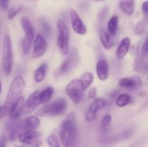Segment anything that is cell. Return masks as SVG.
<instances>
[{
	"mask_svg": "<svg viewBox=\"0 0 148 147\" xmlns=\"http://www.w3.org/2000/svg\"><path fill=\"white\" fill-rule=\"evenodd\" d=\"M23 10V6L16 5L12 7L7 12V18L8 20H12L16 17Z\"/></svg>",
	"mask_w": 148,
	"mask_h": 147,
	"instance_id": "4316f807",
	"label": "cell"
},
{
	"mask_svg": "<svg viewBox=\"0 0 148 147\" xmlns=\"http://www.w3.org/2000/svg\"><path fill=\"white\" fill-rule=\"evenodd\" d=\"M53 89L52 86H48L46 89L42 91H39L38 93V101L39 103L43 104L48 102L53 96Z\"/></svg>",
	"mask_w": 148,
	"mask_h": 147,
	"instance_id": "603a6c76",
	"label": "cell"
},
{
	"mask_svg": "<svg viewBox=\"0 0 148 147\" xmlns=\"http://www.w3.org/2000/svg\"><path fill=\"white\" fill-rule=\"evenodd\" d=\"M142 84L141 79L139 76H134L133 77L121 78L119 82V84L123 88H135L140 86Z\"/></svg>",
	"mask_w": 148,
	"mask_h": 147,
	"instance_id": "2e32d148",
	"label": "cell"
},
{
	"mask_svg": "<svg viewBox=\"0 0 148 147\" xmlns=\"http://www.w3.org/2000/svg\"><path fill=\"white\" fill-rule=\"evenodd\" d=\"M142 9H143V12L145 15H147L148 14V2L147 1H144L142 4Z\"/></svg>",
	"mask_w": 148,
	"mask_h": 147,
	"instance_id": "8d00e7d4",
	"label": "cell"
},
{
	"mask_svg": "<svg viewBox=\"0 0 148 147\" xmlns=\"http://www.w3.org/2000/svg\"><path fill=\"white\" fill-rule=\"evenodd\" d=\"M119 24V17L116 15H114L110 18L107 24V30L110 36H114L117 32Z\"/></svg>",
	"mask_w": 148,
	"mask_h": 147,
	"instance_id": "cb8c5ba5",
	"label": "cell"
},
{
	"mask_svg": "<svg viewBox=\"0 0 148 147\" xmlns=\"http://www.w3.org/2000/svg\"><path fill=\"white\" fill-rule=\"evenodd\" d=\"M23 104H24V97L21 96L11 105L9 110L8 114L10 118H18L20 115Z\"/></svg>",
	"mask_w": 148,
	"mask_h": 147,
	"instance_id": "ac0fdd59",
	"label": "cell"
},
{
	"mask_svg": "<svg viewBox=\"0 0 148 147\" xmlns=\"http://www.w3.org/2000/svg\"><path fill=\"white\" fill-rule=\"evenodd\" d=\"M7 144V136L5 135H0V147H6Z\"/></svg>",
	"mask_w": 148,
	"mask_h": 147,
	"instance_id": "e575fe53",
	"label": "cell"
},
{
	"mask_svg": "<svg viewBox=\"0 0 148 147\" xmlns=\"http://www.w3.org/2000/svg\"><path fill=\"white\" fill-rule=\"evenodd\" d=\"M119 8L127 16H131L134 11V0H121Z\"/></svg>",
	"mask_w": 148,
	"mask_h": 147,
	"instance_id": "ffe728a7",
	"label": "cell"
},
{
	"mask_svg": "<svg viewBox=\"0 0 148 147\" xmlns=\"http://www.w3.org/2000/svg\"><path fill=\"white\" fill-rule=\"evenodd\" d=\"M146 27H147V22L145 21V20L140 22L139 23H137V25L134 27V33L136 35L144 34L146 30Z\"/></svg>",
	"mask_w": 148,
	"mask_h": 147,
	"instance_id": "f1b7e54d",
	"label": "cell"
},
{
	"mask_svg": "<svg viewBox=\"0 0 148 147\" xmlns=\"http://www.w3.org/2000/svg\"><path fill=\"white\" fill-rule=\"evenodd\" d=\"M111 122V116L110 115H106L101 120L100 122V129L101 131H106L108 128V125Z\"/></svg>",
	"mask_w": 148,
	"mask_h": 147,
	"instance_id": "83f0119b",
	"label": "cell"
},
{
	"mask_svg": "<svg viewBox=\"0 0 148 147\" xmlns=\"http://www.w3.org/2000/svg\"><path fill=\"white\" fill-rule=\"evenodd\" d=\"M106 105V100L104 98L98 97L93 100L85 113V120L88 122H92L96 118L97 113Z\"/></svg>",
	"mask_w": 148,
	"mask_h": 147,
	"instance_id": "9c48e42d",
	"label": "cell"
},
{
	"mask_svg": "<svg viewBox=\"0 0 148 147\" xmlns=\"http://www.w3.org/2000/svg\"><path fill=\"white\" fill-rule=\"evenodd\" d=\"M147 53H148V48H147V39H146L145 43H143V46H142V49L141 51H140V54L143 57L146 58L147 56Z\"/></svg>",
	"mask_w": 148,
	"mask_h": 147,
	"instance_id": "4dcf8cb0",
	"label": "cell"
},
{
	"mask_svg": "<svg viewBox=\"0 0 148 147\" xmlns=\"http://www.w3.org/2000/svg\"><path fill=\"white\" fill-rule=\"evenodd\" d=\"M48 66L47 63H43L36 69L34 71V79L35 81L38 83L42 82L45 79L47 74Z\"/></svg>",
	"mask_w": 148,
	"mask_h": 147,
	"instance_id": "44dd1931",
	"label": "cell"
},
{
	"mask_svg": "<svg viewBox=\"0 0 148 147\" xmlns=\"http://www.w3.org/2000/svg\"><path fill=\"white\" fill-rule=\"evenodd\" d=\"M94 79V76L91 72H85V73L82 74L81 75L80 78H79V80L80 81V82L82 83V86H83L84 89H87L91 84H92V82H93Z\"/></svg>",
	"mask_w": 148,
	"mask_h": 147,
	"instance_id": "d4e9b609",
	"label": "cell"
},
{
	"mask_svg": "<svg viewBox=\"0 0 148 147\" xmlns=\"http://www.w3.org/2000/svg\"><path fill=\"white\" fill-rule=\"evenodd\" d=\"M38 90L36 91L29 97L25 102H24L20 115H25L30 113L40 105L38 101Z\"/></svg>",
	"mask_w": 148,
	"mask_h": 147,
	"instance_id": "7c38bea8",
	"label": "cell"
},
{
	"mask_svg": "<svg viewBox=\"0 0 148 147\" xmlns=\"http://www.w3.org/2000/svg\"><path fill=\"white\" fill-rule=\"evenodd\" d=\"M6 114H8L7 110L4 108V107H0V119L2 118L3 117H4L6 115Z\"/></svg>",
	"mask_w": 148,
	"mask_h": 147,
	"instance_id": "f35d334b",
	"label": "cell"
},
{
	"mask_svg": "<svg viewBox=\"0 0 148 147\" xmlns=\"http://www.w3.org/2000/svg\"><path fill=\"white\" fill-rule=\"evenodd\" d=\"M48 44L46 40L41 35H38L34 40L33 44V57L34 59H38L46 53L47 50Z\"/></svg>",
	"mask_w": 148,
	"mask_h": 147,
	"instance_id": "4fadbf2b",
	"label": "cell"
},
{
	"mask_svg": "<svg viewBox=\"0 0 148 147\" xmlns=\"http://www.w3.org/2000/svg\"><path fill=\"white\" fill-rule=\"evenodd\" d=\"M99 37L103 46L106 49H110L114 46V42L111 40V36L108 35V33L106 30H103V29L100 30Z\"/></svg>",
	"mask_w": 148,
	"mask_h": 147,
	"instance_id": "7402d4cb",
	"label": "cell"
},
{
	"mask_svg": "<svg viewBox=\"0 0 148 147\" xmlns=\"http://www.w3.org/2000/svg\"><path fill=\"white\" fill-rule=\"evenodd\" d=\"M9 3H10V0H0V6L2 10H4V11L8 10Z\"/></svg>",
	"mask_w": 148,
	"mask_h": 147,
	"instance_id": "836d02e7",
	"label": "cell"
},
{
	"mask_svg": "<svg viewBox=\"0 0 148 147\" xmlns=\"http://www.w3.org/2000/svg\"><path fill=\"white\" fill-rule=\"evenodd\" d=\"M40 136V133L38 131H25V132L21 133L19 135L18 138L20 141L23 144H29L32 141H35L36 139H38L39 137Z\"/></svg>",
	"mask_w": 148,
	"mask_h": 147,
	"instance_id": "d6986e66",
	"label": "cell"
},
{
	"mask_svg": "<svg viewBox=\"0 0 148 147\" xmlns=\"http://www.w3.org/2000/svg\"><path fill=\"white\" fill-rule=\"evenodd\" d=\"M18 147H26V146L24 145V146H18Z\"/></svg>",
	"mask_w": 148,
	"mask_h": 147,
	"instance_id": "b9f144b4",
	"label": "cell"
},
{
	"mask_svg": "<svg viewBox=\"0 0 148 147\" xmlns=\"http://www.w3.org/2000/svg\"><path fill=\"white\" fill-rule=\"evenodd\" d=\"M66 92L71 100L78 105L83 99L85 89L79 79H74L66 85Z\"/></svg>",
	"mask_w": 148,
	"mask_h": 147,
	"instance_id": "ba28073f",
	"label": "cell"
},
{
	"mask_svg": "<svg viewBox=\"0 0 148 147\" xmlns=\"http://www.w3.org/2000/svg\"><path fill=\"white\" fill-rule=\"evenodd\" d=\"M40 121L39 118L36 116H29L22 120L18 121L16 123V125L18 128L20 133L25 131H36L39 127Z\"/></svg>",
	"mask_w": 148,
	"mask_h": 147,
	"instance_id": "30bf717a",
	"label": "cell"
},
{
	"mask_svg": "<svg viewBox=\"0 0 148 147\" xmlns=\"http://www.w3.org/2000/svg\"><path fill=\"white\" fill-rule=\"evenodd\" d=\"M108 14V7H104L103 10H101V12L99 14V20L101 21L105 20V18L106 17V16Z\"/></svg>",
	"mask_w": 148,
	"mask_h": 147,
	"instance_id": "1f68e13d",
	"label": "cell"
},
{
	"mask_svg": "<svg viewBox=\"0 0 148 147\" xmlns=\"http://www.w3.org/2000/svg\"><path fill=\"white\" fill-rule=\"evenodd\" d=\"M47 142L49 147H60L57 138L53 135H51L48 137Z\"/></svg>",
	"mask_w": 148,
	"mask_h": 147,
	"instance_id": "f546056e",
	"label": "cell"
},
{
	"mask_svg": "<svg viewBox=\"0 0 148 147\" xmlns=\"http://www.w3.org/2000/svg\"><path fill=\"white\" fill-rule=\"evenodd\" d=\"M1 90H2V86H1V82H0V95L1 94Z\"/></svg>",
	"mask_w": 148,
	"mask_h": 147,
	"instance_id": "ab89813d",
	"label": "cell"
},
{
	"mask_svg": "<svg viewBox=\"0 0 148 147\" xmlns=\"http://www.w3.org/2000/svg\"><path fill=\"white\" fill-rule=\"evenodd\" d=\"M13 61L14 58H13L11 37L8 34H6L3 39L2 57H1L3 71L6 75H10L11 73L13 66Z\"/></svg>",
	"mask_w": 148,
	"mask_h": 147,
	"instance_id": "5b68a950",
	"label": "cell"
},
{
	"mask_svg": "<svg viewBox=\"0 0 148 147\" xmlns=\"http://www.w3.org/2000/svg\"><path fill=\"white\" fill-rule=\"evenodd\" d=\"M131 101V96L127 93H122L117 97L116 105L119 108H123L128 105Z\"/></svg>",
	"mask_w": 148,
	"mask_h": 147,
	"instance_id": "484cf974",
	"label": "cell"
},
{
	"mask_svg": "<svg viewBox=\"0 0 148 147\" xmlns=\"http://www.w3.org/2000/svg\"><path fill=\"white\" fill-rule=\"evenodd\" d=\"M131 45L130 37H126L121 40L116 51V56L119 60H122L129 52Z\"/></svg>",
	"mask_w": 148,
	"mask_h": 147,
	"instance_id": "9a60e30c",
	"label": "cell"
},
{
	"mask_svg": "<svg viewBox=\"0 0 148 147\" xmlns=\"http://www.w3.org/2000/svg\"><path fill=\"white\" fill-rule=\"evenodd\" d=\"M42 27H43V30L46 32V34H49L51 33V28L47 22H46L45 21L42 22Z\"/></svg>",
	"mask_w": 148,
	"mask_h": 147,
	"instance_id": "d590c367",
	"label": "cell"
},
{
	"mask_svg": "<svg viewBox=\"0 0 148 147\" xmlns=\"http://www.w3.org/2000/svg\"><path fill=\"white\" fill-rule=\"evenodd\" d=\"M67 108V102L66 99L60 98L51 103L42 107L37 112L40 117L59 116L64 113Z\"/></svg>",
	"mask_w": 148,
	"mask_h": 147,
	"instance_id": "3957f363",
	"label": "cell"
},
{
	"mask_svg": "<svg viewBox=\"0 0 148 147\" xmlns=\"http://www.w3.org/2000/svg\"><path fill=\"white\" fill-rule=\"evenodd\" d=\"M132 131L131 129L127 130L120 133H117L116 135H112L109 137H105V138H101L98 140V143L101 144H115V143L119 142V141H124L127 138H130L132 135Z\"/></svg>",
	"mask_w": 148,
	"mask_h": 147,
	"instance_id": "5bb4252c",
	"label": "cell"
},
{
	"mask_svg": "<svg viewBox=\"0 0 148 147\" xmlns=\"http://www.w3.org/2000/svg\"><path fill=\"white\" fill-rule=\"evenodd\" d=\"M59 139L63 147H74L77 137L76 117L69 113L61 123L59 127Z\"/></svg>",
	"mask_w": 148,
	"mask_h": 147,
	"instance_id": "6da1fadb",
	"label": "cell"
},
{
	"mask_svg": "<svg viewBox=\"0 0 148 147\" xmlns=\"http://www.w3.org/2000/svg\"><path fill=\"white\" fill-rule=\"evenodd\" d=\"M95 1H98V2H100V1H105V0H94Z\"/></svg>",
	"mask_w": 148,
	"mask_h": 147,
	"instance_id": "60d3db41",
	"label": "cell"
},
{
	"mask_svg": "<svg viewBox=\"0 0 148 147\" xmlns=\"http://www.w3.org/2000/svg\"><path fill=\"white\" fill-rule=\"evenodd\" d=\"M57 28L59 35L57 45L62 55L67 56L69 53V29L64 21L59 20L57 21Z\"/></svg>",
	"mask_w": 148,
	"mask_h": 147,
	"instance_id": "52a82bcc",
	"label": "cell"
},
{
	"mask_svg": "<svg viewBox=\"0 0 148 147\" xmlns=\"http://www.w3.org/2000/svg\"><path fill=\"white\" fill-rule=\"evenodd\" d=\"M70 20L72 29L77 34L81 35L86 34L88 31L86 25L75 10H72L70 11Z\"/></svg>",
	"mask_w": 148,
	"mask_h": 147,
	"instance_id": "8fae6325",
	"label": "cell"
},
{
	"mask_svg": "<svg viewBox=\"0 0 148 147\" xmlns=\"http://www.w3.org/2000/svg\"><path fill=\"white\" fill-rule=\"evenodd\" d=\"M21 24L25 33L23 43H22L23 52L25 55H27L30 53V49L33 46V42L35 37V29L32 23L30 22V20L26 17H23L22 18Z\"/></svg>",
	"mask_w": 148,
	"mask_h": 147,
	"instance_id": "8992f818",
	"label": "cell"
},
{
	"mask_svg": "<svg viewBox=\"0 0 148 147\" xmlns=\"http://www.w3.org/2000/svg\"><path fill=\"white\" fill-rule=\"evenodd\" d=\"M96 72L100 80L106 81L108 77V64L104 59L98 61L96 64Z\"/></svg>",
	"mask_w": 148,
	"mask_h": 147,
	"instance_id": "e0dca14e",
	"label": "cell"
},
{
	"mask_svg": "<svg viewBox=\"0 0 148 147\" xmlns=\"http://www.w3.org/2000/svg\"><path fill=\"white\" fill-rule=\"evenodd\" d=\"M79 63V54L78 50L75 48L71 50L70 53H68V56L61 63L57 69L54 71L55 77L59 79L61 76L69 73L73 70Z\"/></svg>",
	"mask_w": 148,
	"mask_h": 147,
	"instance_id": "277c9868",
	"label": "cell"
},
{
	"mask_svg": "<svg viewBox=\"0 0 148 147\" xmlns=\"http://www.w3.org/2000/svg\"><path fill=\"white\" fill-rule=\"evenodd\" d=\"M42 144V141L39 139H36L29 144H26V147H40Z\"/></svg>",
	"mask_w": 148,
	"mask_h": 147,
	"instance_id": "d6a6232c",
	"label": "cell"
},
{
	"mask_svg": "<svg viewBox=\"0 0 148 147\" xmlns=\"http://www.w3.org/2000/svg\"><path fill=\"white\" fill-rule=\"evenodd\" d=\"M25 89V82L24 78L20 75L17 76L11 82L4 102V107L7 112L10 110L11 105L22 96Z\"/></svg>",
	"mask_w": 148,
	"mask_h": 147,
	"instance_id": "7a4b0ae2",
	"label": "cell"
},
{
	"mask_svg": "<svg viewBox=\"0 0 148 147\" xmlns=\"http://www.w3.org/2000/svg\"><path fill=\"white\" fill-rule=\"evenodd\" d=\"M34 1H37V0H34Z\"/></svg>",
	"mask_w": 148,
	"mask_h": 147,
	"instance_id": "7bdbcfd3",
	"label": "cell"
},
{
	"mask_svg": "<svg viewBox=\"0 0 148 147\" xmlns=\"http://www.w3.org/2000/svg\"><path fill=\"white\" fill-rule=\"evenodd\" d=\"M95 95H96V89L95 88H92L89 91V92H88V97L90 99H92V98L95 97Z\"/></svg>",
	"mask_w": 148,
	"mask_h": 147,
	"instance_id": "74e56055",
	"label": "cell"
}]
</instances>
